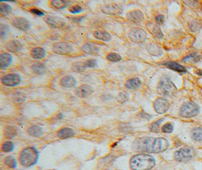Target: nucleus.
Instances as JSON below:
<instances>
[{"mask_svg": "<svg viewBox=\"0 0 202 170\" xmlns=\"http://www.w3.org/2000/svg\"><path fill=\"white\" fill-rule=\"evenodd\" d=\"M155 166V159L149 154L134 155L130 160V166L132 170H150Z\"/></svg>", "mask_w": 202, "mask_h": 170, "instance_id": "obj_1", "label": "nucleus"}, {"mask_svg": "<svg viewBox=\"0 0 202 170\" xmlns=\"http://www.w3.org/2000/svg\"><path fill=\"white\" fill-rule=\"evenodd\" d=\"M39 158V153L36 148L29 147L22 150L19 156L20 163L25 167H30L36 164Z\"/></svg>", "mask_w": 202, "mask_h": 170, "instance_id": "obj_2", "label": "nucleus"}, {"mask_svg": "<svg viewBox=\"0 0 202 170\" xmlns=\"http://www.w3.org/2000/svg\"><path fill=\"white\" fill-rule=\"evenodd\" d=\"M158 92L162 95H172L175 94L177 89L168 76H163L158 85Z\"/></svg>", "mask_w": 202, "mask_h": 170, "instance_id": "obj_3", "label": "nucleus"}, {"mask_svg": "<svg viewBox=\"0 0 202 170\" xmlns=\"http://www.w3.org/2000/svg\"><path fill=\"white\" fill-rule=\"evenodd\" d=\"M198 112H199V107L198 104L194 102H187L181 107L179 114L183 117L189 118L196 116Z\"/></svg>", "mask_w": 202, "mask_h": 170, "instance_id": "obj_4", "label": "nucleus"}, {"mask_svg": "<svg viewBox=\"0 0 202 170\" xmlns=\"http://www.w3.org/2000/svg\"><path fill=\"white\" fill-rule=\"evenodd\" d=\"M169 147V142L166 138H153L150 147V153H161L166 151Z\"/></svg>", "mask_w": 202, "mask_h": 170, "instance_id": "obj_5", "label": "nucleus"}, {"mask_svg": "<svg viewBox=\"0 0 202 170\" xmlns=\"http://www.w3.org/2000/svg\"><path fill=\"white\" fill-rule=\"evenodd\" d=\"M194 155V151L192 148L184 147L175 152L174 158L178 162H187L192 159Z\"/></svg>", "mask_w": 202, "mask_h": 170, "instance_id": "obj_6", "label": "nucleus"}, {"mask_svg": "<svg viewBox=\"0 0 202 170\" xmlns=\"http://www.w3.org/2000/svg\"><path fill=\"white\" fill-rule=\"evenodd\" d=\"M129 38L134 42H143L147 38V33L139 27H133L130 30Z\"/></svg>", "mask_w": 202, "mask_h": 170, "instance_id": "obj_7", "label": "nucleus"}, {"mask_svg": "<svg viewBox=\"0 0 202 170\" xmlns=\"http://www.w3.org/2000/svg\"><path fill=\"white\" fill-rule=\"evenodd\" d=\"M52 51L58 55H68L72 52L73 47L69 43L60 42H56L53 45Z\"/></svg>", "mask_w": 202, "mask_h": 170, "instance_id": "obj_8", "label": "nucleus"}, {"mask_svg": "<svg viewBox=\"0 0 202 170\" xmlns=\"http://www.w3.org/2000/svg\"><path fill=\"white\" fill-rule=\"evenodd\" d=\"M1 83L6 86H16L17 85L21 83V77L16 73H9V74L4 75L1 78Z\"/></svg>", "mask_w": 202, "mask_h": 170, "instance_id": "obj_9", "label": "nucleus"}, {"mask_svg": "<svg viewBox=\"0 0 202 170\" xmlns=\"http://www.w3.org/2000/svg\"><path fill=\"white\" fill-rule=\"evenodd\" d=\"M170 108V103L163 98H157L154 102V109L159 114L165 113Z\"/></svg>", "mask_w": 202, "mask_h": 170, "instance_id": "obj_10", "label": "nucleus"}, {"mask_svg": "<svg viewBox=\"0 0 202 170\" xmlns=\"http://www.w3.org/2000/svg\"><path fill=\"white\" fill-rule=\"evenodd\" d=\"M101 11L107 14L117 15L123 11V8L117 3H109L103 6Z\"/></svg>", "mask_w": 202, "mask_h": 170, "instance_id": "obj_11", "label": "nucleus"}, {"mask_svg": "<svg viewBox=\"0 0 202 170\" xmlns=\"http://www.w3.org/2000/svg\"><path fill=\"white\" fill-rule=\"evenodd\" d=\"M44 21L48 25L54 28H61L66 25V22L63 18L56 16H46Z\"/></svg>", "mask_w": 202, "mask_h": 170, "instance_id": "obj_12", "label": "nucleus"}, {"mask_svg": "<svg viewBox=\"0 0 202 170\" xmlns=\"http://www.w3.org/2000/svg\"><path fill=\"white\" fill-rule=\"evenodd\" d=\"M12 24L17 29L22 31H27L31 27L29 21L24 18H15L12 21Z\"/></svg>", "mask_w": 202, "mask_h": 170, "instance_id": "obj_13", "label": "nucleus"}, {"mask_svg": "<svg viewBox=\"0 0 202 170\" xmlns=\"http://www.w3.org/2000/svg\"><path fill=\"white\" fill-rule=\"evenodd\" d=\"M126 18L131 22L138 24V23H141L142 21H143L145 17L143 13L139 10H133V11H131L127 13Z\"/></svg>", "mask_w": 202, "mask_h": 170, "instance_id": "obj_14", "label": "nucleus"}, {"mask_svg": "<svg viewBox=\"0 0 202 170\" xmlns=\"http://www.w3.org/2000/svg\"><path fill=\"white\" fill-rule=\"evenodd\" d=\"M93 92V89L88 85H82L75 90V94L76 95V96L82 98L89 97Z\"/></svg>", "mask_w": 202, "mask_h": 170, "instance_id": "obj_15", "label": "nucleus"}, {"mask_svg": "<svg viewBox=\"0 0 202 170\" xmlns=\"http://www.w3.org/2000/svg\"><path fill=\"white\" fill-rule=\"evenodd\" d=\"M6 48L11 52L17 53L23 49V45L17 40H9L6 44Z\"/></svg>", "mask_w": 202, "mask_h": 170, "instance_id": "obj_16", "label": "nucleus"}, {"mask_svg": "<svg viewBox=\"0 0 202 170\" xmlns=\"http://www.w3.org/2000/svg\"><path fill=\"white\" fill-rule=\"evenodd\" d=\"M163 65L166 66L167 67H168L169 69L173 70V71H176V72L180 73H186V69L185 67L182 66L181 64H179L177 62H175V61H167V62L163 63Z\"/></svg>", "mask_w": 202, "mask_h": 170, "instance_id": "obj_17", "label": "nucleus"}, {"mask_svg": "<svg viewBox=\"0 0 202 170\" xmlns=\"http://www.w3.org/2000/svg\"><path fill=\"white\" fill-rule=\"evenodd\" d=\"M76 79L72 76H65L60 80V85L62 87L68 88V89L74 87L76 86Z\"/></svg>", "mask_w": 202, "mask_h": 170, "instance_id": "obj_18", "label": "nucleus"}, {"mask_svg": "<svg viewBox=\"0 0 202 170\" xmlns=\"http://www.w3.org/2000/svg\"><path fill=\"white\" fill-rule=\"evenodd\" d=\"M81 50L84 53L88 55H96L99 52V48L93 43H86L83 45Z\"/></svg>", "mask_w": 202, "mask_h": 170, "instance_id": "obj_19", "label": "nucleus"}, {"mask_svg": "<svg viewBox=\"0 0 202 170\" xmlns=\"http://www.w3.org/2000/svg\"><path fill=\"white\" fill-rule=\"evenodd\" d=\"M12 61V57L9 53L3 52L0 55V66L1 69H6Z\"/></svg>", "mask_w": 202, "mask_h": 170, "instance_id": "obj_20", "label": "nucleus"}, {"mask_svg": "<svg viewBox=\"0 0 202 170\" xmlns=\"http://www.w3.org/2000/svg\"><path fill=\"white\" fill-rule=\"evenodd\" d=\"M75 135V132L71 128H63L57 132V136L61 139L71 138Z\"/></svg>", "mask_w": 202, "mask_h": 170, "instance_id": "obj_21", "label": "nucleus"}, {"mask_svg": "<svg viewBox=\"0 0 202 170\" xmlns=\"http://www.w3.org/2000/svg\"><path fill=\"white\" fill-rule=\"evenodd\" d=\"M27 133L29 136H32V137H40V136H43V129L38 125H33V126H31V127L28 128L27 129Z\"/></svg>", "mask_w": 202, "mask_h": 170, "instance_id": "obj_22", "label": "nucleus"}, {"mask_svg": "<svg viewBox=\"0 0 202 170\" xmlns=\"http://www.w3.org/2000/svg\"><path fill=\"white\" fill-rule=\"evenodd\" d=\"M141 84H142V82L139 79V78L134 77L128 79V80L126 82V83H125V86H126L127 89L134 90V89H138L139 86H141Z\"/></svg>", "mask_w": 202, "mask_h": 170, "instance_id": "obj_23", "label": "nucleus"}, {"mask_svg": "<svg viewBox=\"0 0 202 170\" xmlns=\"http://www.w3.org/2000/svg\"><path fill=\"white\" fill-rule=\"evenodd\" d=\"M31 55L33 58L36 60H40L44 58L46 55V52L45 49L40 47H36L32 49L31 51Z\"/></svg>", "mask_w": 202, "mask_h": 170, "instance_id": "obj_24", "label": "nucleus"}, {"mask_svg": "<svg viewBox=\"0 0 202 170\" xmlns=\"http://www.w3.org/2000/svg\"><path fill=\"white\" fill-rule=\"evenodd\" d=\"M95 38L101 41H109L111 39V36L109 33L102 30H96L93 33Z\"/></svg>", "mask_w": 202, "mask_h": 170, "instance_id": "obj_25", "label": "nucleus"}, {"mask_svg": "<svg viewBox=\"0 0 202 170\" xmlns=\"http://www.w3.org/2000/svg\"><path fill=\"white\" fill-rule=\"evenodd\" d=\"M31 70H32L33 72L36 73V74L42 75L46 73V66L43 64H42V63L36 62L32 64V66H31Z\"/></svg>", "mask_w": 202, "mask_h": 170, "instance_id": "obj_26", "label": "nucleus"}, {"mask_svg": "<svg viewBox=\"0 0 202 170\" xmlns=\"http://www.w3.org/2000/svg\"><path fill=\"white\" fill-rule=\"evenodd\" d=\"M86 69V66H85L84 62H80V61H77V62H75L71 65V70L73 71V72L76 73H81L83 72Z\"/></svg>", "mask_w": 202, "mask_h": 170, "instance_id": "obj_27", "label": "nucleus"}, {"mask_svg": "<svg viewBox=\"0 0 202 170\" xmlns=\"http://www.w3.org/2000/svg\"><path fill=\"white\" fill-rule=\"evenodd\" d=\"M192 138L196 141H202V128H195L192 132Z\"/></svg>", "mask_w": 202, "mask_h": 170, "instance_id": "obj_28", "label": "nucleus"}, {"mask_svg": "<svg viewBox=\"0 0 202 170\" xmlns=\"http://www.w3.org/2000/svg\"><path fill=\"white\" fill-rule=\"evenodd\" d=\"M17 134V130L15 128L11 127V126H7L4 129V136L5 138H12L14 136H15Z\"/></svg>", "mask_w": 202, "mask_h": 170, "instance_id": "obj_29", "label": "nucleus"}, {"mask_svg": "<svg viewBox=\"0 0 202 170\" xmlns=\"http://www.w3.org/2000/svg\"><path fill=\"white\" fill-rule=\"evenodd\" d=\"M11 8L10 7V6H8L6 3L2 2L0 3V12H1L2 16H6L11 12Z\"/></svg>", "mask_w": 202, "mask_h": 170, "instance_id": "obj_30", "label": "nucleus"}, {"mask_svg": "<svg viewBox=\"0 0 202 170\" xmlns=\"http://www.w3.org/2000/svg\"><path fill=\"white\" fill-rule=\"evenodd\" d=\"M107 59L111 62H119L122 60V58L117 53L111 52L107 55Z\"/></svg>", "mask_w": 202, "mask_h": 170, "instance_id": "obj_31", "label": "nucleus"}, {"mask_svg": "<svg viewBox=\"0 0 202 170\" xmlns=\"http://www.w3.org/2000/svg\"><path fill=\"white\" fill-rule=\"evenodd\" d=\"M67 2L66 1H60V0H56V1H52L51 2V6L54 8L56 9H61L64 8L65 6H67Z\"/></svg>", "mask_w": 202, "mask_h": 170, "instance_id": "obj_32", "label": "nucleus"}, {"mask_svg": "<svg viewBox=\"0 0 202 170\" xmlns=\"http://www.w3.org/2000/svg\"><path fill=\"white\" fill-rule=\"evenodd\" d=\"M148 51H149L151 54L156 56H158V55L161 54V49H160V48H158V46L154 44H151L148 46Z\"/></svg>", "mask_w": 202, "mask_h": 170, "instance_id": "obj_33", "label": "nucleus"}, {"mask_svg": "<svg viewBox=\"0 0 202 170\" xmlns=\"http://www.w3.org/2000/svg\"><path fill=\"white\" fill-rule=\"evenodd\" d=\"M5 163L8 166H9L10 168H15L17 166V162L13 156H8L5 158Z\"/></svg>", "mask_w": 202, "mask_h": 170, "instance_id": "obj_34", "label": "nucleus"}, {"mask_svg": "<svg viewBox=\"0 0 202 170\" xmlns=\"http://www.w3.org/2000/svg\"><path fill=\"white\" fill-rule=\"evenodd\" d=\"M151 32H152L153 34L155 35L157 38H158V39H161V38H163V33L161 32V28H160L159 25L156 24L155 25V26H153L152 30H151Z\"/></svg>", "mask_w": 202, "mask_h": 170, "instance_id": "obj_35", "label": "nucleus"}, {"mask_svg": "<svg viewBox=\"0 0 202 170\" xmlns=\"http://www.w3.org/2000/svg\"><path fill=\"white\" fill-rule=\"evenodd\" d=\"M14 149V144L11 141H6L2 144V150L4 152H11Z\"/></svg>", "mask_w": 202, "mask_h": 170, "instance_id": "obj_36", "label": "nucleus"}, {"mask_svg": "<svg viewBox=\"0 0 202 170\" xmlns=\"http://www.w3.org/2000/svg\"><path fill=\"white\" fill-rule=\"evenodd\" d=\"M161 121H162V119H161V120H159V121L155 122V123H153L149 127L150 131L152 132H155V133L159 132H160V124H161Z\"/></svg>", "mask_w": 202, "mask_h": 170, "instance_id": "obj_37", "label": "nucleus"}, {"mask_svg": "<svg viewBox=\"0 0 202 170\" xmlns=\"http://www.w3.org/2000/svg\"><path fill=\"white\" fill-rule=\"evenodd\" d=\"M117 100L120 103H125L128 100V95L127 93L121 91L117 96Z\"/></svg>", "mask_w": 202, "mask_h": 170, "instance_id": "obj_38", "label": "nucleus"}, {"mask_svg": "<svg viewBox=\"0 0 202 170\" xmlns=\"http://www.w3.org/2000/svg\"><path fill=\"white\" fill-rule=\"evenodd\" d=\"M189 26H190V28H191V30L193 31V32H196V31H198V30L201 28V23H200V21L195 20V21L190 23Z\"/></svg>", "mask_w": 202, "mask_h": 170, "instance_id": "obj_39", "label": "nucleus"}, {"mask_svg": "<svg viewBox=\"0 0 202 170\" xmlns=\"http://www.w3.org/2000/svg\"><path fill=\"white\" fill-rule=\"evenodd\" d=\"M163 133H171L173 130V126L171 123H166L161 128Z\"/></svg>", "mask_w": 202, "mask_h": 170, "instance_id": "obj_40", "label": "nucleus"}, {"mask_svg": "<svg viewBox=\"0 0 202 170\" xmlns=\"http://www.w3.org/2000/svg\"><path fill=\"white\" fill-rule=\"evenodd\" d=\"M14 99L17 102L21 103L25 101V99H26V96H25L23 93L17 92L16 94L14 95Z\"/></svg>", "mask_w": 202, "mask_h": 170, "instance_id": "obj_41", "label": "nucleus"}, {"mask_svg": "<svg viewBox=\"0 0 202 170\" xmlns=\"http://www.w3.org/2000/svg\"><path fill=\"white\" fill-rule=\"evenodd\" d=\"M85 66L86 68H94L96 67L97 62H96V59H88L84 62Z\"/></svg>", "mask_w": 202, "mask_h": 170, "instance_id": "obj_42", "label": "nucleus"}, {"mask_svg": "<svg viewBox=\"0 0 202 170\" xmlns=\"http://www.w3.org/2000/svg\"><path fill=\"white\" fill-rule=\"evenodd\" d=\"M82 11H83V9H82V8L79 6H72V7L70 8V11H71V13H73V14H76V13H80V12H81Z\"/></svg>", "mask_w": 202, "mask_h": 170, "instance_id": "obj_43", "label": "nucleus"}, {"mask_svg": "<svg viewBox=\"0 0 202 170\" xmlns=\"http://www.w3.org/2000/svg\"><path fill=\"white\" fill-rule=\"evenodd\" d=\"M156 22L158 25H161L164 22V17L163 15H158L156 17Z\"/></svg>", "mask_w": 202, "mask_h": 170, "instance_id": "obj_44", "label": "nucleus"}, {"mask_svg": "<svg viewBox=\"0 0 202 170\" xmlns=\"http://www.w3.org/2000/svg\"><path fill=\"white\" fill-rule=\"evenodd\" d=\"M31 11L33 13V14H36V15L38 16H42L44 14V12H43V11L37 9V8H32V9H31Z\"/></svg>", "mask_w": 202, "mask_h": 170, "instance_id": "obj_45", "label": "nucleus"}, {"mask_svg": "<svg viewBox=\"0 0 202 170\" xmlns=\"http://www.w3.org/2000/svg\"><path fill=\"white\" fill-rule=\"evenodd\" d=\"M6 28H8L6 26H4V24H1V29H0V33H1V37L3 38V36L6 34Z\"/></svg>", "mask_w": 202, "mask_h": 170, "instance_id": "obj_46", "label": "nucleus"}, {"mask_svg": "<svg viewBox=\"0 0 202 170\" xmlns=\"http://www.w3.org/2000/svg\"><path fill=\"white\" fill-rule=\"evenodd\" d=\"M196 73H198V75H200V76H202V71H199V70H198V71H196Z\"/></svg>", "mask_w": 202, "mask_h": 170, "instance_id": "obj_47", "label": "nucleus"}]
</instances>
